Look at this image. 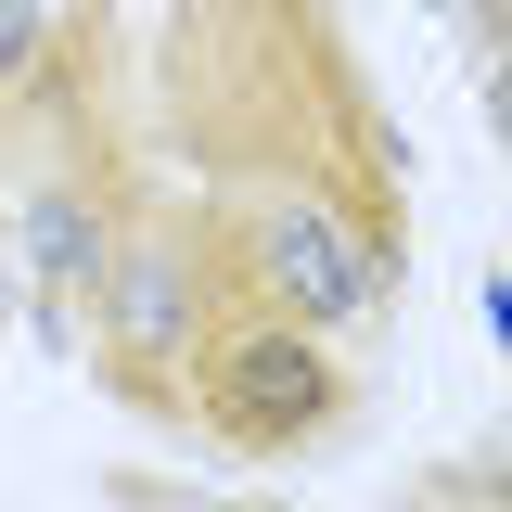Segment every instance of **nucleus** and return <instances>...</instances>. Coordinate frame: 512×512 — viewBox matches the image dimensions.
<instances>
[{"instance_id":"nucleus-1","label":"nucleus","mask_w":512,"mask_h":512,"mask_svg":"<svg viewBox=\"0 0 512 512\" xmlns=\"http://www.w3.org/2000/svg\"><path fill=\"white\" fill-rule=\"evenodd\" d=\"M333 397H346V372H333V346H320L308 320H231V333L205 346V423H218L231 448L320 436Z\"/></svg>"},{"instance_id":"nucleus-2","label":"nucleus","mask_w":512,"mask_h":512,"mask_svg":"<svg viewBox=\"0 0 512 512\" xmlns=\"http://www.w3.org/2000/svg\"><path fill=\"white\" fill-rule=\"evenodd\" d=\"M244 244H256V282L282 295V320L333 333V320L372 308V256H359V231H346L333 205H308V192H256V205H244Z\"/></svg>"},{"instance_id":"nucleus-3","label":"nucleus","mask_w":512,"mask_h":512,"mask_svg":"<svg viewBox=\"0 0 512 512\" xmlns=\"http://www.w3.org/2000/svg\"><path fill=\"white\" fill-rule=\"evenodd\" d=\"M103 269H116V282H103V295H116V333H141V346H167V333L192 320V282L167 269V256H103Z\"/></svg>"},{"instance_id":"nucleus-4","label":"nucleus","mask_w":512,"mask_h":512,"mask_svg":"<svg viewBox=\"0 0 512 512\" xmlns=\"http://www.w3.org/2000/svg\"><path fill=\"white\" fill-rule=\"evenodd\" d=\"M39 269H52V282H90V269H103V218H90L77 192L39 205Z\"/></svg>"},{"instance_id":"nucleus-5","label":"nucleus","mask_w":512,"mask_h":512,"mask_svg":"<svg viewBox=\"0 0 512 512\" xmlns=\"http://www.w3.org/2000/svg\"><path fill=\"white\" fill-rule=\"evenodd\" d=\"M39 52H52V13H39V0H0V90H13Z\"/></svg>"}]
</instances>
